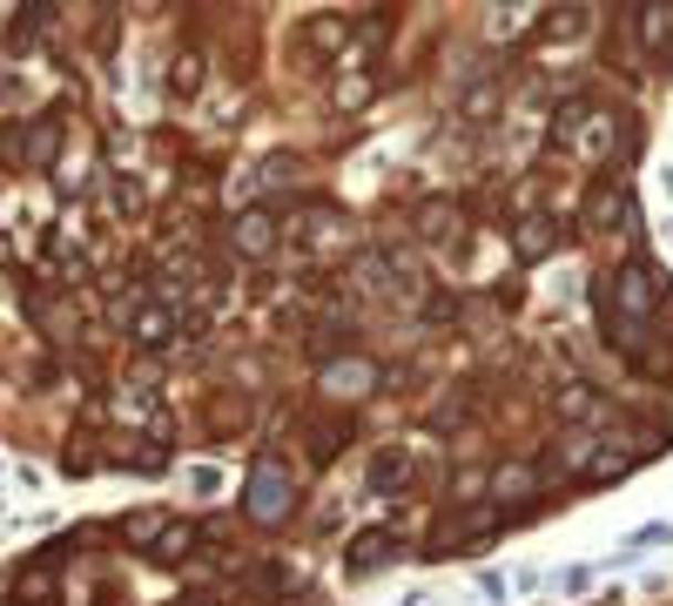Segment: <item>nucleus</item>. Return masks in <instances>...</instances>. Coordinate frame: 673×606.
Returning a JSON list of instances; mask_svg holds the SVG:
<instances>
[{
  "mask_svg": "<svg viewBox=\"0 0 673 606\" xmlns=\"http://www.w3.org/2000/svg\"><path fill=\"white\" fill-rule=\"evenodd\" d=\"M14 573L68 599L81 593L89 606H336V586L303 546L270 540L216 505H142L89 518V526L28 553Z\"/></svg>",
  "mask_w": 673,
  "mask_h": 606,
  "instance_id": "nucleus-1",
  "label": "nucleus"
},
{
  "mask_svg": "<svg viewBox=\"0 0 673 606\" xmlns=\"http://www.w3.org/2000/svg\"><path fill=\"white\" fill-rule=\"evenodd\" d=\"M653 606H673V593H666V599H653Z\"/></svg>",
  "mask_w": 673,
  "mask_h": 606,
  "instance_id": "nucleus-2",
  "label": "nucleus"
}]
</instances>
